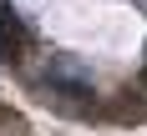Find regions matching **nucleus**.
<instances>
[{
    "label": "nucleus",
    "mask_w": 147,
    "mask_h": 136,
    "mask_svg": "<svg viewBox=\"0 0 147 136\" xmlns=\"http://www.w3.org/2000/svg\"><path fill=\"white\" fill-rule=\"evenodd\" d=\"M26 50H30V25H26V15L15 10L10 0H0V60L20 66Z\"/></svg>",
    "instance_id": "1"
}]
</instances>
